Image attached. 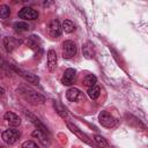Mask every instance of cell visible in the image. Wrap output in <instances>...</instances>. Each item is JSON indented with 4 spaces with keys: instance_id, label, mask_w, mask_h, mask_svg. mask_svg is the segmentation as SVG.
I'll return each mask as SVG.
<instances>
[{
    "instance_id": "cell-1",
    "label": "cell",
    "mask_w": 148,
    "mask_h": 148,
    "mask_svg": "<svg viewBox=\"0 0 148 148\" xmlns=\"http://www.w3.org/2000/svg\"><path fill=\"white\" fill-rule=\"evenodd\" d=\"M61 51H62V57L65 59H69L76 54L77 47L73 40H66L62 43V50Z\"/></svg>"
},
{
    "instance_id": "cell-2",
    "label": "cell",
    "mask_w": 148,
    "mask_h": 148,
    "mask_svg": "<svg viewBox=\"0 0 148 148\" xmlns=\"http://www.w3.org/2000/svg\"><path fill=\"white\" fill-rule=\"evenodd\" d=\"M21 90H22L23 96L27 99H29L31 103H44L45 102V97L43 95H40V94H38V92H36V91H34L31 89L22 88Z\"/></svg>"
},
{
    "instance_id": "cell-3",
    "label": "cell",
    "mask_w": 148,
    "mask_h": 148,
    "mask_svg": "<svg viewBox=\"0 0 148 148\" xmlns=\"http://www.w3.org/2000/svg\"><path fill=\"white\" fill-rule=\"evenodd\" d=\"M98 120H99V123H101L104 127H108V128L114 127L116 124H117V120L114 119V117H113L112 114H110L108 111H102V112L98 114Z\"/></svg>"
},
{
    "instance_id": "cell-4",
    "label": "cell",
    "mask_w": 148,
    "mask_h": 148,
    "mask_svg": "<svg viewBox=\"0 0 148 148\" xmlns=\"http://www.w3.org/2000/svg\"><path fill=\"white\" fill-rule=\"evenodd\" d=\"M18 136H20L18 131H17V130H14V128H12V130H6V131H3L2 134H1L2 140H3L6 143H8V145L15 143V142L17 141Z\"/></svg>"
},
{
    "instance_id": "cell-5",
    "label": "cell",
    "mask_w": 148,
    "mask_h": 148,
    "mask_svg": "<svg viewBox=\"0 0 148 148\" xmlns=\"http://www.w3.org/2000/svg\"><path fill=\"white\" fill-rule=\"evenodd\" d=\"M67 127L71 130V132H73L80 140H82L83 142H86V143H88V145H90V146H95V143L88 138V135H86L81 130H79L75 125H73V124H71V123H67Z\"/></svg>"
},
{
    "instance_id": "cell-6",
    "label": "cell",
    "mask_w": 148,
    "mask_h": 148,
    "mask_svg": "<svg viewBox=\"0 0 148 148\" xmlns=\"http://www.w3.org/2000/svg\"><path fill=\"white\" fill-rule=\"evenodd\" d=\"M18 17L24 18V20H36L38 17V13H37V10H35L30 7H23L18 12Z\"/></svg>"
},
{
    "instance_id": "cell-7",
    "label": "cell",
    "mask_w": 148,
    "mask_h": 148,
    "mask_svg": "<svg viewBox=\"0 0 148 148\" xmlns=\"http://www.w3.org/2000/svg\"><path fill=\"white\" fill-rule=\"evenodd\" d=\"M49 32H50V36L53 37V38H57L60 36L61 34V25L59 23L58 20H52L49 24Z\"/></svg>"
},
{
    "instance_id": "cell-8",
    "label": "cell",
    "mask_w": 148,
    "mask_h": 148,
    "mask_svg": "<svg viewBox=\"0 0 148 148\" xmlns=\"http://www.w3.org/2000/svg\"><path fill=\"white\" fill-rule=\"evenodd\" d=\"M3 117H5V120L8 123V125L12 126V127H17V126H20V124H21L20 117H18L17 114H15L14 112L7 111Z\"/></svg>"
},
{
    "instance_id": "cell-9",
    "label": "cell",
    "mask_w": 148,
    "mask_h": 148,
    "mask_svg": "<svg viewBox=\"0 0 148 148\" xmlns=\"http://www.w3.org/2000/svg\"><path fill=\"white\" fill-rule=\"evenodd\" d=\"M75 75H76V72L75 69L73 68H67L62 75V79H61V82L65 84V86H69L74 82V79H75Z\"/></svg>"
},
{
    "instance_id": "cell-10",
    "label": "cell",
    "mask_w": 148,
    "mask_h": 148,
    "mask_svg": "<svg viewBox=\"0 0 148 148\" xmlns=\"http://www.w3.org/2000/svg\"><path fill=\"white\" fill-rule=\"evenodd\" d=\"M66 97H67V99L71 101V102H76V101L81 99L82 92L80 91V89L73 87V88H69V89L66 91Z\"/></svg>"
},
{
    "instance_id": "cell-11",
    "label": "cell",
    "mask_w": 148,
    "mask_h": 148,
    "mask_svg": "<svg viewBox=\"0 0 148 148\" xmlns=\"http://www.w3.org/2000/svg\"><path fill=\"white\" fill-rule=\"evenodd\" d=\"M57 67V54L54 50H49L47 52V68L50 72H53Z\"/></svg>"
},
{
    "instance_id": "cell-12",
    "label": "cell",
    "mask_w": 148,
    "mask_h": 148,
    "mask_svg": "<svg viewBox=\"0 0 148 148\" xmlns=\"http://www.w3.org/2000/svg\"><path fill=\"white\" fill-rule=\"evenodd\" d=\"M25 114H27V117L30 119V121L35 125V126H37V128L40 131V132H43V133H45V134H47L49 132H47V130H46V127L40 123V120L36 117V116H34L32 113H30V112H25Z\"/></svg>"
},
{
    "instance_id": "cell-13",
    "label": "cell",
    "mask_w": 148,
    "mask_h": 148,
    "mask_svg": "<svg viewBox=\"0 0 148 148\" xmlns=\"http://www.w3.org/2000/svg\"><path fill=\"white\" fill-rule=\"evenodd\" d=\"M18 73H21V75L30 83H34V84H37L39 82V77L32 73H29V72H24V71H17Z\"/></svg>"
},
{
    "instance_id": "cell-14",
    "label": "cell",
    "mask_w": 148,
    "mask_h": 148,
    "mask_svg": "<svg viewBox=\"0 0 148 148\" xmlns=\"http://www.w3.org/2000/svg\"><path fill=\"white\" fill-rule=\"evenodd\" d=\"M3 44H5V47H6V51L12 52L16 46V40L12 37H5L3 38Z\"/></svg>"
},
{
    "instance_id": "cell-15",
    "label": "cell",
    "mask_w": 148,
    "mask_h": 148,
    "mask_svg": "<svg viewBox=\"0 0 148 148\" xmlns=\"http://www.w3.org/2000/svg\"><path fill=\"white\" fill-rule=\"evenodd\" d=\"M96 82H97V79H96V76L92 75V74H88V75H86L84 79H83V84H84L86 87H88V88H91V87L96 86Z\"/></svg>"
},
{
    "instance_id": "cell-16",
    "label": "cell",
    "mask_w": 148,
    "mask_h": 148,
    "mask_svg": "<svg viewBox=\"0 0 148 148\" xmlns=\"http://www.w3.org/2000/svg\"><path fill=\"white\" fill-rule=\"evenodd\" d=\"M99 94H101V89L97 86H94V87L88 89V95L91 99H97L99 97Z\"/></svg>"
},
{
    "instance_id": "cell-17",
    "label": "cell",
    "mask_w": 148,
    "mask_h": 148,
    "mask_svg": "<svg viewBox=\"0 0 148 148\" xmlns=\"http://www.w3.org/2000/svg\"><path fill=\"white\" fill-rule=\"evenodd\" d=\"M62 30L66 32V34H71V32H73L74 31V24H73V22L72 21H69V20H65L64 22H62Z\"/></svg>"
},
{
    "instance_id": "cell-18",
    "label": "cell",
    "mask_w": 148,
    "mask_h": 148,
    "mask_svg": "<svg viewBox=\"0 0 148 148\" xmlns=\"http://www.w3.org/2000/svg\"><path fill=\"white\" fill-rule=\"evenodd\" d=\"M83 54L86 56V58H91L92 57V44L90 43V42H88V43H86V45L83 46Z\"/></svg>"
},
{
    "instance_id": "cell-19",
    "label": "cell",
    "mask_w": 148,
    "mask_h": 148,
    "mask_svg": "<svg viewBox=\"0 0 148 148\" xmlns=\"http://www.w3.org/2000/svg\"><path fill=\"white\" fill-rule=\"evenodd\" d=\"M10 15V9L6 5H0V18H7Z\"/></svg>"
},
{
    "instance_id": "cell-20",
    "label": "cell",
    "mask_w": 148,
    "mask_h": 148,
    "mask_svg": "<svg viewBox=\"0 0 148 148\" xmlns=\"http://www.w3.org/2000/svg\"><path fill=\"white\" fill-rule=\"evenodd\" d=\"M14 29L18 32H22V31H27L29 29V25L25 22H16L14 23Z\"/></svg>"
},
{
    "instance_id": "cell-21",
    "label": "cell",
    "mask_w": 148,
    "mask_h": 148,
    "mask_svg": "<svg viewBox=\"0 0 148 148\" xmlns=\"http://www.w3.org/2000/svg\"><path fill=\"white\" fill-rule=\"evenodd\" d=\"M94 141H95V143H96L98 147H102V148L108 147V143H106L105 139L102 138L101 135H95V136H94Z\"/></svg>"
},
{
    "instance_id": "cell-22",
    "label": "cell",
    "mask_w": 148,
    "mask_h": 148,
    "mask_svg": "<svg viewBox=\"0 0 148 148\" xmlns=\"http://www.w3.org/2000/svg\"><path fill=\"white\" fill-rule=\"evenodd\" d=\"M32 136H37L44 145H46V134L45 133H43V132H40L39 130H36V131H34L32 132Z\"/></svg>"
},
{
    "instance_id": "cell-23",
    "label": "cell",
    "mask_w": 148,
    "mask_h": 148,
    "mask_svg": "<svg viewBox=\"0 0 148 148\" xmlns=\"http://www.w3.org/2000/svg\"><path fill=\"white\" fill-rule=\"evenodd\" d=\"M54 109H56V111L61 116V117H66L67 116V112H66V109L65 108H62L59 103H54Z\"/></svg>"
},
{
    "instance_id": "cell-24",
    "label": "cell",
    "mask_w": 148,
    "mask_h": 148,
    "mask_svg": "<svg viewBox=\"0 0 148 148\" xmlns=\"http://www.w3.org/2000/svg\"><path fill=\"white\" fill-rule=\"evenodd\" d=\"M22 148H38V146L34 141L29 140V141H24L22 143Z\"/></svg>"
}]
</instances>
